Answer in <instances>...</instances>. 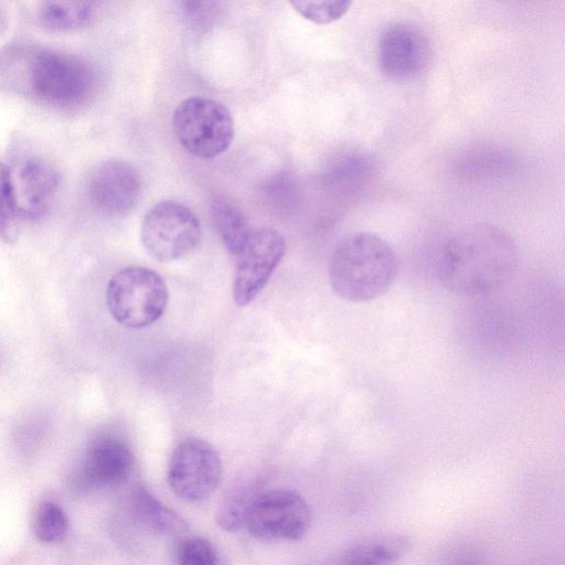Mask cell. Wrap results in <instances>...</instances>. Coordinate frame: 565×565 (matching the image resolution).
<instances>
[{"label": "cell", "mask_w": 565, "mask_h": 565, "mask_svg": "<svg viewBox=\"0 0 565 565\" xmlns=\"http://www.w3.org/2000/svg\"><path fill=\"white\" fill-rule=\"evenodd\" d=\"M211 214L225 248L236 256L252 231L244 214L225 201L214 202Z\"/></svg>", "instance_id": "cell-17"}, {"label": "cell", "mask_w": 565, "mask_h": 565, "mask_svg": "<svg viewBox=\"0 0 565 565\" xmlns=\"http://www.w3.org/2000/svg\"><path fill=\"white\" fill-rule=\"evenodd\" d=\"M95 2L46 1L38 11L40 23L53 32H73L87 26L95 14Z\"/></svg>", "instance_id": "cell-16"}, {"label": "cell", "mask_w": 565, "mask_h": 565, "mask_svg": "<svg viewBox=\"0 0 565 565\" xmlns=\"http://www.w3.org/2000/svg\"><path fill=\"white\" fill-rule=\"evenodd\" d=\"M443 565H488L482 553L469 545L451 547L443 559Z\"/></svg>", "instance_id": "cell-23"}, {"label": "cell", "mask_w": 565, "mask_h": 565, "mask_svg": "<svg viewBox=\"0 0 565 565\" xmlns=\"http://www.w3.org/2000/svg\"><path fill=\"white\" fill-rule=\"evenodd\" d=\"M201 223L182 203L164 200L145 214L140 236L143 248L156 260L172 262L189 255L201 238Z\"/></svg>", "instance_id": "cell-6"}, {"label": "cell", "mask_w": 565, "mask_h": 565, "mask_svg": "<svg viewBox=\"0 0 565 565\" xmlns=\"http://www.w3.org/2000/svg\"><path fill=\"white\" fill-rule=\"evenodd\" d=\"M429 47L424 34L414 25H387L379 40L377 62L382 73L404 81L422 72L428 61Z\"/></svg>", "instance_id": "cell-11"}, {"label": "cell", "mask_w": 565, "mask_h": 565, "mask_svg": "<svg viewBox=\"0 0 565 565\" xmlns=\"http://www.w3.org/2000/svg\"><path fill=\"white\" fill-rule=\"evenodd\" d=\"M131 511L137 522L153 534L177 535L186 530L185 522L143 487L132 492Z\"/></svg>", "instance_id": "cell-15"}, {"label": "cell", "mask_w": 565, "mask_h": 565, "mask_svg": "<svg viewBox=\"0 0 565 565\" xmlns=\"http://www.w3.org/2000/svg\"><path fill=\"white\" fill-rule=\"evenodd\" d=\"M8 20L4 11L0 8V36L4 33L7 29Z\"/></svg>", "instance_id": "cell-24"}, {"label": "cell", "mask_w": 565, "mask_h": 565, "mask_svg": "<svg viewBox=\"0 0 565 565\" xmlns=\"http://www.w3.org/2000/svg\"><path fill=\"white\" fill-rule=\"evenodd\" d=\"M134 467L129 446L115 437H102L88 447L82 470L85 487L103 489L126 480Z\"/></svg>", "instance_id": "cell-13"}, {"label": "cell", "mask_w": 565, "mask_h": 565, "mask_svg": "<svg viewBox=\"0 0 565 565\" xmlns=\"http://www.w3.org/2000/svg\"><path fill=\"white\" fill-rule=\"evenodd\" d=\"M13 179V178H12ZM61 183L57 169L38 156L26 158L13 180L20 215L42 217L51 207Z\"/></svg>", "instance_id": "cell-12"}, {"label": "cell", "mask_w": 565, "mask_h": 565, "mask_svg": "<svg viewBox=\"0 0 565 565\" xmlns=\"http://www.w3.org/2000/svg\"><path fill=\"white\" fill-rule=\"evenodd\" d=\"M163 278L150 268L129 266L109 280L106 300L111 316L129 329H141L156 322L168 303Z\"/></svg>", "instance_id": "cell-4"}, {"label": "cell", "mask_w": 565, "mask_h": 565, "mask_svg": "<svg viewBox=\"0 0 565 565\" xmlns=\"http://www.w3.org/2000/svg\"><path fill=\"white\" fill-rule=\"evenodd\" d=\"M286 250L282 234L273 227L252 230L236 257L233 299L239 307L250 303L267 284Z\"/></svg>", "instance_id": "cell-9"}, {"label": "cell", "mask_w": 565, "mask_h": 565, "mask_svg": "<svg viewBox=\"0 0 565 565\" xmlns=\"http://www.w3.org/2000/svg\"><path fill=\"white\" fill-rule=\"evenodd\" d=\"M142 181L138 171L122 160H106L89 173L86 192L89 202L98 211L120 216L129 213L138 203Z\"/></svg>", "instance_id": "cell-10"}, {"label": "cell", "mask_w": 565, "mask_h": 565, "mask_svg": "<svg viewBox=\"0 0 565 565\" xmlns=\"http://www.w3.org/2000/svg\"><path fill=\"white\" fill-rule=\"evenodd\" d=\"M260 492L252 486H239L224 493L215 511L220 527L228 532L244 529L250 507Z\"/></svg>", "instance_id": "cell-18"}, {"label": "cell", "mask_w": 565, "mask_h": 565, "mask_svg": "<svg viewBox=\"0 0 565 565\" xmlns=\"http://www.w3.org/2000/svg\"><path fill=\"white\" fill-rule=\"evenodd\" d=\"M222 475V460L216 449L203 439L189 437L173 449L167 478L177 497L198 502L217 489Z\"/></svg>", "instance_id": "cell-7"}, {"label": "cell", "mask_w": 565, "mask_h": 565, "mask_svg": "<svg viewBox=\"0 0 565 565\" xmlns=\"http://www.w3.org/2000/svg\"><path fill=\"white\" fill-rule=\"evenodd\" d=\"M519 248L503 228L476 223L458 230L441 247L437 276L449 291L484 296L502 289L519 267Z\"/></svg>", "instance_id": "cell-1"}, {"label": "cell", "mask_w": 565, "mask_h": 565, "mask_svg": "<svg viewBox=\"0 0 565 565\" xmlns=\"http://www.w3.org/2000/svg\"><path fill=\"white\" fill-rule=\"evenodd\" d=\"M177 565H216L214 547L202 537H189L179 545Z\"/></svg>", "instance_id": "cell-22"}, {"label": "cell", "mask_w": 565, "mask_h": 565, "mask_svg": "<svg viewBox=\"0 0 565 565\" xmlns=\"http://www.w3.org/2000/svg\"><path fill=\"white\" fill-rule=\"evenodd\" d=\"M411 547L409 539L401 533H376L352 543L334 558L333 564L393 565L402 559Z\"/></svg>", "instance_id": "cell-14"}, {"label": "cell", "mask_w": 565, "mask_h": 565, "mask_svg": "<svg viewBox=\"0 0 565 565\" xmlns=\"http://www.w3.org/2000/svg\"><path fill=\"white\" fill-rule=\"evenodd\" d=\"M172 127L181 146L204 159L226 151L234 138L230 110L222 103L203 96L183 99L173 113Z\"/></svg>", "instance_id": "cell-5"}, {"label": "cell", "mask_w": 565, "mask_h": 565, "mask_svg": "<svg viewBox=\"0 0 565 565\" xmlns=\"http://www.w3.org/2000/svg\"><path fill=\"white\" fill-rule=\"evenodd\" d=\"M290 4L305 19L317 24H328L341 19L348 12L352 1H291Z\"/></svg>", "instance_id": "cell-21"}, {"label": "cell", "mask_w": 565, "mask_h": 565, "mask_svg": "<svg viewBox=\"0 0 565 565\" xmlns=\"http://www.w3.org/2000/svg\"><path fill=\"white\" fill-rule=\"evenodd\" d=\"M310 521V509L298 493L270 490L262 491L256 497L245 527L259 540L296 541L306 535Z\"/></svg>", "instance_id": "cell-8"}, {"label": "cell", "mask_w": 565, "mask_h": 565, "mask_svg": "<svg viewBox=\"0 0 565 565\" xmlns=\"http://www.w3.org/2000/svg\"><path fill=\"white\" fill-rule=\"evenodd\" d=\"M20 216L12 173L0 162V239L4 243L18 239Z\"/></svg>", "instance_id": "cell-20"}, {"label": "cell", "mask_w": 565, "mask_h": 565, "mask_svg": "<svg viewBox=\"0 0 565 565\" xmlns=\"http://www.w3.org/2000/svg\"><path fill=\"white\" fill-rule=\"evenodd\" d=\"M32 529L40 542L55 544L66 537L70 523L60 505L52 501H42L35 509Z\"/></svg>", "instance_id": "cell-19"}, {"label": "cell", "mask_w": 565, "mask_h": 565, "mask_svg": "<svg viewBox=\"0 0 565 565\" xmlns=\"http://www.w3.org/2000/svg\"><path fill=\"white\" fill-rule=\"evenodd\" d=\"M18 62L21 88L38 100L54 107L83 105L96 88V75L83 60L52 50H35Z\"/></svg>", "instance_id": "cell-3"}, {"label": "cell", "mask_w": 565, "mask_h": 565, "mask_svg": "<svg viewBox=\"0 0 565 565\" xmlns=\"http://www.w3.org/2000/svg\"><path fill=\"white\" fill-rule=\"evenodd\" d=\"M397 271V255L387 241L371 232H356L333 249L328 276L338 297L363 303L385 295Z\"/></svg>", "instance_id": "cell-2"}]
</instances>
